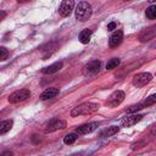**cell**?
I'll return each mask as SVG.
<instances>
[{"label":"cell","instance_id":"cell-1","mask_svg":"<svg viewBox=\"0 0 156 156\" xmlns=\"http://www.w3.org/2000/svg\"><path fill=\"white\" fill-rule=\"evenodd\" d=\"M99 110V105L95 102H83L76 107H73V110L71 111V116L72 117H77V116H87V115H91L94 112H96Z\"/></svg>","mask_w":156,"mask_h":156},{"label":"cell","instance_id":"cell-2","mask_svg":"<svg viewBox=\"0 0 156 156\" xmlns=\"http://www.w3.org/2000/svg\"><path fill=\"white\" fill-rule=\"evenodd\" d=\"M91 13H93V10H91V5L89 2L82 1L76 7V18L80 22L88 21L90 18Z\"/></svg>","mask_w":156,"mask_h":156},{"label":"cell","instance_id":"cell-3","mask_svg":"<svg viewBox=\"0 0 156 156\" xmlns=\"http://www.w3.org/2000/svg\"><path fill=\"white\" fill-rule=\"evenodd\" d=\"M151 79H152L151 73H149V72H140V73H138V74H135L133 77L132 84L134 87H136V88H140V87H144L147 83H150Z\"/></svg>","mask_w":156,"mask_h":156},{"label":"cell","instance_id":"cell-4","mask_svg":"<svg viewBox=\"0 0 156 156\" xmlns=\"http://www.w3.org/2000/svg\"><path fill=\"white\" fill-rule=\"evenodd\" d=\"M30 96V91L28 89H20L13 91L12 94H10L9 96V102L10 104H17L21 101H24L26 99H28Z\"/></svg>","mask_w":156,"mask_h":156},{"label":"cell","instance_id":"cell-5","mask_svg":"<svg viewBox=\"0 0 156 156\" xmlns=\"http://www.w3.org/2000/svg\"><path fill=\"white\" fill-rule=\"evenodd\" d=\"M124 98H126L124 91H122V90H116V91H113V93L108 96V99L106 100V105L110 106V107H117L118 105L122 104V101L124 100Z\"/></svg>","mask_w":156,"mask_h":156},{"label":"cell","instance_id":"cell-6","mask_svg":"<svg viewBox=\"0 0 156 156\" xmlns=\"http://www.w3.org/2000/svg\"><path fill=\"white\" fill-rule=\"evenodd\" d=\"M65 127H66V121L58 119V118H54V119H51V121L46 124L44 132H45V133H52V132H55V130L63 129Z\"/></svg>","mask_w":156,"mask_h":156},{"label":"cell","instance_id":"cell-7","mask_svg":"<svg viewBox=\"0 0 156 156\" xmlns=\"http://www.w3.org/2000/svg\"><path fill=\"white\" fill-rule=\"evenodd\" d=\"M100 66H101V62H100L99 60H93V61L88 62V63L83 67V74H85V76L95 74V73L99 72Z\"/></svg>","mask_w":156,"mask_h":156},{"label":"cell","instance_id":"cell-8","mask_svg":"<svg viewBox=\"0 0 156 156\" xmlns=\"http://www.w3.org/2000/svg\"><path fill=\"white\" fill-rule=\"evenodd\" d=\"M73 6H74V2L72 0H65L61 2L60 7H58V13L61 17H67L71 15L72 10H73Z\"/></svg>","mask_w":156,"mask_h":156},{"label":"cell","instance_id":"cell-9","mask_svg":"<svg viewBox=\"0 0 156 156\" xmlns=\"http://www.w3.org/2000/svg\"><path fill=\"white\" fill-rule=\"evenodd\" d=\"M143 115H138V113H133L130 116H127L124 117L122 121H121V124L122 127H130V126H134L138 122H140L143 119Z\"/></svg>","mask_w":156,"mask_h":156},{"label":"cell","instance_id":"cell-10","mask_svg":"<svg viewBox=\"0 0 156 156\" xmlns=\"http://www.w3.org/2000/svg\"><path fill=\"white\" fill-rule=\"evenodd\" d=\"M98 127H99V124L96 122H89V123H85V124H82V126L77 127L76 133L77 134H89V133L94 132Z\"/></svg>","mask_w":156,"mask_h":156},{"label":"cell","instance_id":"cell-11","mask_svg":"<svg viewBox=\"0 0 156 156\" xmlns=\"http://www.w3.org/2000/svg\"><path fill=\"white\" fill-rule=\"evenodd\" d=\"M123 40V32L122 30H116L111 34L110 39H108V45L110 48H117Z\"/></svg>","mask_w":156,"mask_h":156},{"label":"cell","instance_id":"cell-12","mask_svg":"<svg viewBox=\"0 0 156 156\" xmlns=\"http://www.w3.org/2000/svg\"><path fill=\"white\" fill-rule=\"evenodd\" d=\"M155 35H156V26H152V27L147 28L146 30H144V32L140 34L139 39H140V41H141V43H144V41L151 40Z\"/></svg>","mask_w":156,"mask_h":156},{"label":"cell","instance_id":"cell-13","mask_svg":"<svg viewBox=\"0 0 156 156\" xmlns=\"http://www.w3.org/2000/svg\"><path fill=\"white\" fill-rule=\"evenodd\" d=\"M62 66H63V63H62L61 61L55 62V63H52V65H50V66H48V67H44V68L41 69V73H44V74H52V73H56V72H58V71L62 68Z\"/></svg>","mask_w":156,"mask_h":156},{"label":"cell","instance_id":"cell-14","mask_svg":"<svg viewBox=\"0 0 156 156\" xmlns=\"http://www.w3.org/2000/svg\"><path fill=\"white\" fill-rule=\"evenodd\" d=\"M60 93V90L57 88H46L41 94H40V100H49V99H52L55 98L57 94Z\"/></svg>","mask_w":156,"mask_h":156},{"label":"cell","instance_id":"cell-15","mask_svg":"<svg viewBox=\"0 0 156 156\" xmlns=\"http://www.w3.org/2000/svg\"><path fill=\"white\" fill-rule=\"evenodd\" d=\"M119 130V128L117 126H111V127H107L106 129H104L101 133H100V138H107V136H112L115 134H117Z\"/></svg>","mask_w":156,"mask_h":156},{"label":"cell","instance_id":"cell-16","mask_svg":"<svg viewBox=\"0 0 156 156\" xmlns=\"http://www.w3.org/2000/svg\"><path fill=\"white\" fill-rule=\"evenodd\" d=\"M90 37H91V30L90 29H83L80 33H79V41L82 44H88L89 40H90Z\"/></svg>","mask_w":156,"mask_h":156},{"label":"cell","instance_id":"cell-17","mask_svg":"<svg viewBox=\"0 0 156 156\" xmlns=\"http://www.w3.org/2000/svg\"><path fill=\"white\" fill-rule=\"evenodd\" d=\"M12 124H13V121L12 119L1 121V123H0V134H5L6 132H9L12 128Z\"/></svg>","mask_w":156,"mask_h":156},{"label":"cell","instance_id":"cell-18","mask_svg":"<svg viewBox=\"0 0 156 156\" xmlns=\"http://www.w3.org/2000/svg\"><path fill=\"white\" fill-rule=\"evenodd\" d=\"M145 16L149 20H156V5H151L145 10Z\"/></svg>","mask_w":156,"mask_h":156},{"label":"cell","instance_id":"cell-19","mask_svg":"<svg viewBox=\"0 0 156 156\" xmlns=\"http://www.w3.org/2000/svg\"><path fill=\"white\" fill-rule=\"evenodd\" d=\"M77 139H78V134H77V133H69V134H67V135L63 138V143H65L66 145H71V144H73Z\"/></svg>","mask_w":156,"mask_h":156},{"label":"cell","instance_id":"cell-20","mask_svg":"<svg viewBox=\"0 0 156 156\" xmlns=\"http://www.w3.org/2000/svg\"><path fill=\"white\" fill-rule=\"evenodd\" d=\"M155 102H156V94H152V95L147 96L144 101H141V105H143V107H147V106L154 105Z\"/></svg>","mask_w":156,"mask_h":156},{"label":"cell","instance_id":"cell-21","mask_svg":"<svg viewBox=\"0 0 156 156\" xmlns=\"http://www.w3.org/2000/svg\"><path fill=\"white\" fill-rule=\"evenodd\" d=\"M118 65H119V58L113 57V58H111V60L106 63V69H113V68H116Z\"/></svg>","mask_w":156,"mask_h":156},{"label":"cell","instance_id":"cell-22","mask_svg":"<svg viewBox=\"0 0 156 156\" xmlns=\"http://www.w3.org/2000/svg\"><path fill=\"white\" fill-rule=\"evenodd\" d=\"M143 108H144V107H143L141 102H139V104L133 105V106H130L129 108H127V112H128V113H134V112H136V111H139V110H143Z\"/></svg>","mask_w":156,"mask_h":156},{"label":"cell","instance_id":"cell-23","mask_svg":"<svg viewBox=\"0 0 156 156\" xmlns=\"http://www.w3.org/2000/svg\"><path fill=\"white\" fill-rule=\"evenodd\" d=\"M0 54H1V56H0V60H1V61H5V60L9 57V51H7V49L4 48V46L0 48Z\"/></svg>","mask_w":156,"mask_h":156},{"label":"cell","instance_id":"cell-24","mask_svg":"<svg viewBox=\"0 0 156 156\" xmlns=\"http://www.w3.org/2000/svg\"><path fill=\"white\" fill-rule=\"evenodd\" d=\"M116 27H117V23L116 22H110L107 24V30H113Z\"/></svg>","mask_w":156,"mask_h":156},{"label":"cell","instance_id":"cell-25","mask_svg":"<svg viewBox=\"0 0 156 156\" xmlns=\"http://www.w3.org/2000/svg\"><path fill=\"white\" fill-rule=\"evenodd\" d=\"M13 154H12V151H10V150H6V151H4V152H1V155L0 156H12Z\"/></svg>","mask_w":156,"mask_h":156},{"label":"cell","instance_id":"cell-26","mask_svg":"<svg viewBox=\"0 0 156 156\" xmlns=\"http://www.w3.org/2000/svg\"><path fill=\"white\" fill-rule=\"evenodd\" d=\"M6 16V13L4 11H0V20H4V17Z\"/></svg>","mask_w":156,"mask_h":156},{"label":"cell","instance_id":"cell-27","mask_svg":"<svg viewBox=\"0 0 156 156\" xmlns=\"http://www.w3.org/2000/svg\"><path fill=\"white\" fill-rule=\"evenodd\" d=\"M151 133H152V134H156V126H154V127H152V130H151Z\"/></svg>","mask_w":156,"mask_h":156}]
</instances>
